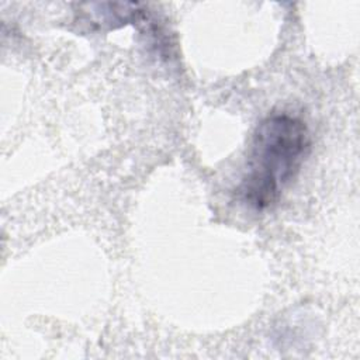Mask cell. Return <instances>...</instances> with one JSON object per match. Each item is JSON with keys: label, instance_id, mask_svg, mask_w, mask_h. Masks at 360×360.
<instances>
[{"label": "cell", "instance_id": "6da1fadb", "mask_svg": "<svg viewBox=\"0 0 360 360\" xmlns=\"http://www.w3.org/2000/svg\"><path fill=\"white\" fill-rule=\"evenodd\" d=\"M309 145L308 128L298 117L271 114L260 121L239 186L242 201L257 211L271 208L298 173Z\"/></svg>", "mask_w": 360, "mask_h": 360}]
</instances>
